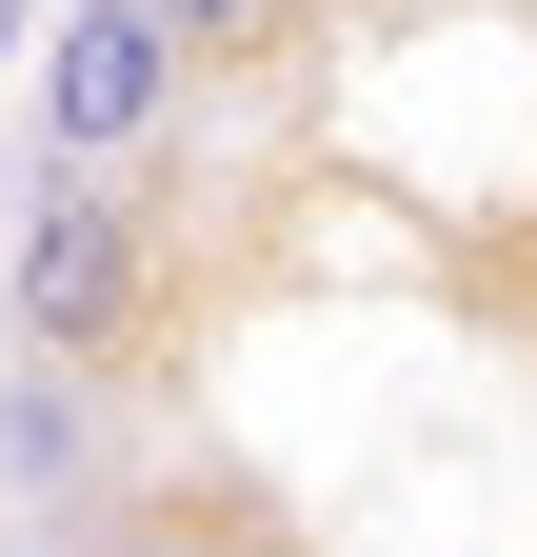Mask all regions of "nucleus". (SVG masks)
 <instances>
[{"label": "nucleus", "mask_w": 537, "mask_h": 557, "mask_svg": "<svg viewBox=\"0 0 537 557\" xmlns=\"http://www.w3.org/2000/svg\"><path fill=\"white\" fill-rule=\"evenodd\" d=\"M0 319H21V359H60V379H160V338H179V239H160V199L100 180V160H60L40 220H21Z\"/></svg>", "instance_id": "f257e3e1"}, {"label": "nucleus", "mask_w": 537, "mask_h": 557, "mask_svg": "<svg viewBox=\"0 0 537 557\" xmlns=\"http://www.w3.org/2000/svg\"><path fill=\"white\" fill-rule=\"evenodd\" d=\"M21 21H40V0H0V40H21Z\"/></svg>", "instance_id": "20e7f679"}, {"label": "nucleus", "mask_w": 537, "mask_h": 557, "mask_svg": "<svg viewBox=\"0 0 537 557\" xmlns=\"http://www.w3.org/2000/svg\"><path fill=\"white\" fill-rule=\"evenodd\" d=\"M160 40L179 60H259V40H299V0H160Z\"/></svg>", "instance_id": "7ed1b4c3"}, {"label": "nucleus", "mask_w": 537, "mask_h": 557, "mask_svg": "<svg viewBox=\"0 0 537 557\" xmlns=\"http://www.w3.org/2000/svg\"><path fill=\"white\" fill-rule=\"evenodd\" d=\"M199 81V60L160 40V0H80V21H60V160H140V139H160V100Z\"/></svg>", "instance_id": "f03ea898"}]
</instances>
